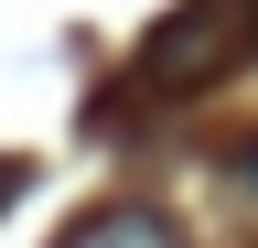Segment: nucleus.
<instances>
[{
  "label": "nucleus",
  "mask_w": 258,
  "mask_h": 248,
  "mask_svg": "<svg viewBox=\"0 0 258 248\" xmlns=\"http://www.w3.org/2000/svg\"><path fill=\"white\" fill-rule=\"evenodd\" d=\"M54 248H183V227L161 205H97V216H76Z\"/></svg>",
  "instance_id": "nucleus-1"
},
{
  "label": "nucleus",
  "mask_w": 258,
  "mask_h": 248,
  "mask_svg": "<svg viewBox=\"0 0 258 248\" xmlns=\"http://www.w3.org/2000/svg\"><path fill=\"white\" fill-rule=\"evenodd\" d=\"M11 194H22V173H11V162H0V205H11Z\"/></svg>",
  "instance_id": "nucleus-2"
},
{
  "label": "nucleus",
  "mask_w": 258,
  "mask_h": 248,
  "mask_svg": "<svg viewBox=\"0 0 258 248\" xmlns=\"http://www.w3.org/2000/svg\"><path fill=\"white\" fill-rule=\"evenodd\" d=\"M247 43H258V0H247Z\"/></svg>",
  "instance_id": "nucleus-3"
}]
</instances>
